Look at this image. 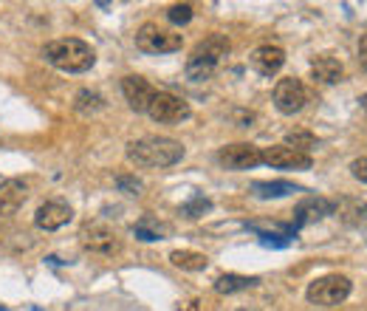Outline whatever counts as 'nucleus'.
<instances>
[{
	"instance_id": "nucleus-23",
	"label": "nucleus",
	"mask_w": 367,
	"mask_h": 311,
	"mask_svg": "<svg viewBox=\"0 0 367 311\" xmlns=\"http://www.w3.org/2000/svg\"><path fill=\"white\" fill-rule=\"evenodd\" d=\"M285 144H288V147H294V150H300V153H308V150H314V147H316V136H314L311 130L294 127V130H288Z\"/></svg>"
},
{
	"instance_id": "nucleus-6",
	"label": "nucleus",
	"mask_w": 367,
	"mask_h": 311,
	"mask_svg": "<svg viewBox=\"0 0 367 311\" xmlns=\"http://www.w3.org/2000/svg\"><path fill=\"white\" fill-rule=\"evenodd\" d=\"M79 243L85 252L102 255V258H113L122 252V238L108 224H85L79 229Z\"/></svg>"
},
{
	"instance_id": "nucleus-17",
	"label": "nucleus",
	"mask_w": 367,
	"mask_h": 311,
	"mask_svg": "<svg viewBox=\"0 0 367 311\" xmlns=\"http://www.w3.org/2000/svg\"><path fill=\"white\" fill-rule=\"evenodd\" d=\"M336 204V215L345 227H361L367 221V201L361 198H342V201H333Z\"/></svg>"
},
{
	"instance_id": "nucleus-22",
	"label": "nucleus",
	"mask_w": 367,
	"mask_h": 311,
	"mask_svg": "<svg viewBox=\"0 0 367 311\" xmlns=\"http://www.w3.org/2000/svg\"><path fill=\"white\" fill-rule=\"evenodd\" d=\"M257 283H260L257 277H246V274H221L215 280V291L218 294H238V291L255 288Z\"/></svg>"
},
{
	"instance_id": "nucleus-13",
	"label": "nucleus",
	"mask_w": 367,
	"mask_h": 311,
	"mask_svg": "<svg viewBox=\"0 0 367 311\" xmlns=\"http://www.w3.org/2000/svg\"><path fill=\"white\" fill-rule=\"evenodd\" d=\"M249 65L260 74V77H274L280 74V68L285 65V51L280 46H257L249 57Z\"/></svg>"
},
{
	"instance_id": "nucleus-10",
	"label": "nucleus",
	"mask_w": 367,
	"mask_h": 311,
	"mask_svg": "<svg viewBox=\"0 0 367 311\" xmlns=\"http://www.w3.org/2000/svg\"><path fill=\"white\" fill-rule=\"evenodd\" d=\"M263 165L277 167V170H311L314 159L308 153H300L288 144H271L263 150Z\"/></svg>"
},
{
	"instance_id": "nucleus-21",
	"label": "nucleus",
	"mask_w": 367,
	"mask_h": 311,
	"mask_svg": "<svg viewBox=\"0 0 367 311\" xmlns=\"http://www.w3.org/2000/svg\"><path fill=\"white\" fill-rule=\"evenodd\" d=\"M105 96L99 94V91H94V88H82L77 96H74V110L77 113H82V116H94V113H99V110H105Z\"/></svg>"
},
{
	"instance_id": "nucleus-7",
	"label": "nucleus",
	"mask_w": 367,
	"mask_h": 311,
	"mask_svg": "<svg viewBox=\"0 0 367 311\" xmlns=\"http://www.w3.org/2000/svg\"><path fill=\"white\" fill-rule=\"evenodd\" d=\"M147 113H150L153 122L178 125V122H184V119H190L193 110H190V102H187V99H181V96H175V94H169V91H155V96H153Z\"/></svg>"
},
{
	"instance_id": "nucleus-3",
	"label": "nucleus",
	"mask_w": 367,
	"mask_h": 311,
	"mask_svg": "<svg viewBox=\"0 0 367 311\" xmlns=\"http://www.w3.org/2000/svg\"><path fill=\"white\" fill-rule=\"evenodd\" d=\"M229 37L226 34H210V37H204L195 49H193V54L187 57V65H184V71H187V80H193V82H204V80H210L218 68H221V63H224V57L229 54Z\"/></svg>"
},
{
	"instance_id": "nucleus-26",
	"label": "nucleus",
	"mask_w": 367,
	"mask_h": 311,
	"mask_svg": "<svg viewBox=\"0 0 367 311\" xmlns=\"http://www.w3.org/2000/svg\"><path fill=\"white\" fill-rule=\"evenodd\" d=\"M210 210H212V204L207 198H201V196H195L190 204H184V215H187V218H198V215H204Z\"/></svg>"
},
{
	"instance_id": "nucleus-1",
	"label": "nucleus",
	"mask_w": 367,
	"mask_h": 311,
	"mask_svg": "<svg viewBox=\"0 0 367 311\" xmlns=\"http://www.w3.org/2000/svg\"><path fill=\"white\" fill-rule=\"evenodd\" d=\"M184 144L169 136H144L127 144V162L144 170H164L184 159Z\"/></svg>"
},
{
	"instance_id": "nucleus-14",
	"label": "nucleus",
	"mask_w": 367,
	"mask_h": 311,
	"mask_svg": "<svg viewBox=\"0 0 367 311\" xmlns=\"http://www.w3.org/2000/svg\"><path fill=\"white\" fill-rule=\"evenodd\" d=\"M71 218H74V210L68 204H63V201H46L34 212V224L40 229H46V232H54V229L65 227Z\"/></svg>"
},
{
	"instance_id": "nucleus-25",
	"label": "nucleus",
	"mask_w": 367,
	"mask_h": 311,
	"mask_svg": "<svg viewBox=\"0 0 367 311\" xmlns=\"http://www.w3.org/2000/svg\"><path fill=\"white\" fill-rule=\"evenodd\" d=\"M116 187H119L124 196H141V193H144V184H141L136 176H119V179H116Z\"/></svg>"
},
{
	"instance_id": "nucleus-27",
	"label": "nucleus",
	"mask_w": 367,
	"mask_h": 311,
	"mask_svg": "<svg viewBox=\"0 0 367 311\" xmlns=\"http://www.w3.org/2000/svg\"><path fill=\"white\" fill-rule=\"evenodd\" d=\"M350 173H353L356 182L367 184V156H361V159H353V162H350Z\"/></svg>"
},
{
	"instance_id": "nucleus-2",
	"label": "nucleus",
	"mask_w": 367,
	"mask_h": 311,
	"mask_svg": "<svg viewBox=\"0 0 367 311\" xmlns=\"http://www.w3.org/2000/svg\"><path fill=\"white\" fill-rule=\"evenodd\" d=\"M43 57L49 65H54L57 71H65V74H85L96 63V51L79 37H60V40L49 43L43 49Z\"/></svg>"
},
{
	"instance_id": "nucleus-8",
	"label": "nucleus",
	"mask_w": 367,
	"mask_h": 311,
	"mask_svg": "<svg viewBox=\"0 0 367 311\" xmlns=\"http://www.w3.org/2000/svg\"><path fill=\"white\" fill-rule=\"evenodd\" d=\"M308 102V88L302 85V80L297 77H285L274 85V108L283 113V116H294L305 108Z\"/></svg>"
},
{
	"instance_id": "nucleus-18",
	"label": "nucleus",
	"mask_w": 367,
	"mask_h": 311,
	"mask_svg": "<svg viewBox=\"0 0 367 311\" xmlns=\"http://www.w3.org/2000/svg\"><path fill=\"white\" fill-rule=\"evenodd\" d=\"M169 232H172V227L164 224V221H158V218H153V215H144V218H139V221L133 224V235H136L139 241H144V243L161 241V238H167Z\"/></svg>"
},
{
	"instance_id": "nucleus-4",
	"label": "nucleus",
	"mask_w": 367,
	"mask_h": 311,
	"mask_svg": "<svg viewBox=\"0 0 367 311\" xmlns=\"http://www.w3.org/2000/svg\"><path fill=\"white\" fill-rule=\"evenodd\" d=\"M181 46H184V34L164 29L153 20H147L136 29V49L144 54H175V51H181Z\"/></svg>"
},
{
	"instance_id": "nucleus-29",
	"label": "nucleus",
	"mask_w": 367,
	"mask_h": 311,
	"mask_svg": "<svg viewBox=\"0 0 367 311\" xmlns=\"http://www.w3.org/2000/svg\"><path fill=\"white\" fill-rule=\"evenodd\" d=\"M359 63H361V68L367 71V34H364L361 43H359Z\"/></svg>"
},
{
	"instance_id": "nucleus-5",
	"label": "nucleus",
	"mask_w": 367,
	"mask_h": 311,
	"mask_svg": "<svg viewBox=\"0 0 367 311\" xmlns=\"http://www.w3.org/2000/svg\"><path fill=\"white\" fill-rule=\"evenodd\" d=\"M350 288H353L350 277H345V274H325V277H316L308 286L305 297H308V303H316V305H339V303L347 300Z\"/></svg>"
},
{
	"instance_id": "nucleus-24",
	"label": "nucleus",
	"mask_w": 367,
	"mask_h": 311,
	"mask_svg": "<svg viewBox=\"0 0 367 311\" xmlns=\"http://www.w3.org/2000/svg\"><path fill=\"white\" fill-rule=\"evenodd\" d=\"M167 20L175 23V26H187L193 20V6L190 4H175L167 9Z\"/></svg>"
},
{
	"instance_id": "nucleus-30",
	"label": "nucleus",
	"mask_w": 367,
	"mask_h": 311,
	"mask_svg": "<svg viewBox=\"0 0 367 311\" xmlns=\"http://www.w3.org/2000/svg\"><path fill=\"white\" fill-rule=\"evenodd\" d=\"M361 108H364V110H367V94H364V96H361Z\"/></svg>"
},
{
	"instance_id": "nucleus-12",
	"label": "nucleus",
	"mask_w": 367,
	"mask_h": 311,
	"mask_svg": "<svg viewBox=\"0 0 367 311\" xmlns=\"http://www.w3.org/2000/svg\"><path fill=\"white\" fill-rule=\"evenodd\" d=\"M122 94H124L127 105H130L136 113H147V108H150V102H153V96H155V88H153L147 80L130 74V77H122Z\"/></svg>"
},
{
	"instance_id": "nucleus-11",
	"label": "nucleus",
	"mask_w": 367,
	"mask_h": 311,
	"mask_svg": "<svg viewBox=\"0 0 367 311\" xmlns=\"http://www.w3.org/2000/svg\"><path fill=\"white\" fill-rule=\"evenodd\" d=\"M333 210H336L333 201L319 198V196H308V198H302V201L294 207V229L308 227V224H316V221L333 215Z\"/></svg>"
},
{
	"instance_id": "nucleus-16",
	"label": "nucleus",
	"mask_w": 367,
	"mask_h": 311,
	"mask_svg": "<svg viewBox=\"0 0 367 311\" xmlns=\"http://www.w3.org/2000/svg\"><path fill=\"white\" fill-rule=\"evenodd\" d=\"M311 77L319 85H336V82L345 80V65L330 54H319V57L311 60Z\"/></svg>"
},
{
	"instance_id": "nucleus-15",
	"label": "nucleus",
	"mask_w": 367,
	"mask_h": 311,
	"mask_svg": "<svg viewBox=\"0 0 367 311\" xmlns=\"http://www.w3.org/2000/svg\"><path fill=\"white\" fill-rule=\"evenodd\" d=\"M29 198V184L23 179H6L0 182V215L18 212Z\"/></svg>"
},
{
	"instance_id": "nucleus-19",
	"label": "nucleus",
	"mask_w": 367,
	"mask_h": 311,
	"mask_svg": "<svg viewBox=\"0 0 367 311\" xmlns=\"http://www.w3.org/2000/svg\"><path fill=\"white\" fill-rule=\"evenodd\" d=\"M169 263L184 272H204L210 266V258L195 249H175V252H169Z\"/></svg>"
},
{
	"instance_id": "nucleus-9",
	"label": "nucleus",
	"mask_w": 367,
	"mask_h": 311,
	"mask_svg": "<svg viewBox=\"0 0 367 311\" xmlns=\"http://www.w3.org/2000/svg\"><path fill=\"white\" fill-rule=\"evenodd\" d=\"M218 162L226 170H252V167L263 165V150L257 144H249V141L226 144V147L218 150Z\"/></svg>"
},
{
	"instance_id": "nucleus-28",
	"label": "nucleus",
	"mask_w": 367,
	"mask_h": 311,
	"mask_svg": "<svg viewBox=\"0 0 367 311\" xmlns=\"http://www.w3.org/2000/svg\"><path fill=\"white\" fill-rule=\"evenodd\" d=\"M260 243H263V246H271V249L288 246V243H291V235H260Z\"/></svg>"
},
{
	"instance_id": "nucleus-20",
	"label": "nucleus",
	"mask_w": 367,
	"mask_h": 311,
	"mask_svg": "<svg viewBox=\"0 0 367 311\" xmlns=\"http://www.w3.org/2000/svg\"><path fill=\"white\" fill-rule=\"evenodd\" d=\"M291 193H300V187L291 184V182H255L252 184V196L263 198V201H269V198H285Z\"/></svg>"
}]
</instances>
